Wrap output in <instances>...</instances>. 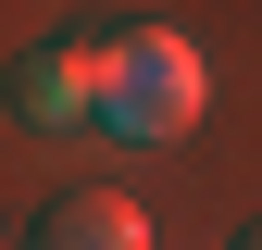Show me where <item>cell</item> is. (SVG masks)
<instances>
[{
    "label": "cell",
    "instance_id": "6da1fadb",
    "mask_svg": "<svg viewBox=\"0 0 262 250\" xmlns=\"http://www.w3.org/2000/svg\"><path fill=\"white\" fill-rule=\"evenodd\" d=\"M100 125L113 138H187L200 125V50L175 38V25H138V38H113L100 50Z\"/></svg>",
    "mask_w": 262,
    "mask_h": 250
},
{
    "label": "cell",
    "instance_id": "7a4b0ae2",
    "mask_svg": "<svg viewBox=\"0 0 262 250\" xmlns=\"http://www.w3.org/2000/svg\"><path fill=\"white\" fill-rule=\"evenodd\" d=\"M13 113L38 125H100V50H25L13 62Z\"/></svg>",
    "mask_w": 262,
    "mask_h": 250
},
{
    "label": "cell",
    "instance_id": "3957f363",
    "mask_svg": "<svg viewBox=\"0 0 262 250\" xmlns=\"http://www.w3.org/2000/svg\"><path fill=\"white\" fill-rule=\"evenodd\" d=\"M38 250H150V213L113 200V187H75V200L38 213Z\"/></svg>",
    "mask_w": 262,
    "mask_h": 250
},
{
    "label": "cell",
    "instance_id": "277c9868",
    "mask_svg": "<svg viewBox=\"0 0 262 250\" xmlns=\"http://www.w3.org/2000/svg\"><path fill=\"white\" fill-rule=\"evenodd\" d=\"M237 250H262V238H237Z\"/></svg>",
    "mask_w": 262,
    "mask_h": 250
}]
</instances>
